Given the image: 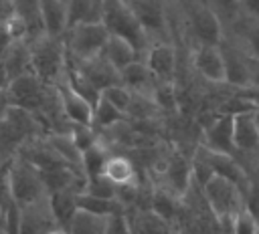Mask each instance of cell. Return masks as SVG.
<instances>
[{
	"label": "cell",
	"mask_w": 259,
	"mask_h": 234,
	"mask_svg": "<svg viewBox=\"0 0 259 234\" xmlns=\"http://www.w3.org/2000/svg\"><path fill=\"white\" fill-rule=\"evenodd\" d=\"M85 194H91V196H97V198H115L117 194V188L103 176H93V178H87L85 182Z\"/></svg>",
	"instance_id": "obj_32"
},
{
	"label": "cell",
	"mask_w": 259,
	"mask_h": 234,
	"mask_svg": "<svg viewBox=\"0 0 259 234\" xmlns=\"http://www.w3.org/2000/svg\"><path fill=\"white\" fill-rule=\"evenodd\" d=\"M4 91H6L8 105L22 107V109L32 111L36 115L55 97V85L42 83L34 73H28V75H22V77L10 81Z\"/></svg>",
	"instance_id": "obj_6"
},
{
	"label": "cell",
	"mask_w": 259,
	"mask_h": 234,
	"mask_svg": "<svg viewBox=\"0 0 259 234\" xmlns=\"http://www.w3.org/2000/svg\"><path fill=\"white\" fill-rule=\"evenodd\" d=\"M75 145L79 147V151L83 153L85 149H89L93 143L99 141V131L93 127V125H79V123H71V129H69Z\"/></svg>",
	"instance_id": "obj_31"
},
{
	"label": "cell",
	"mask_w": 259,
	"mask_h": 234,
	"mask_svg": "<svg viewBox=\"0 0 259 234\" xmlns=\"http://www.w3.org/2000/svg\"><path fill=\"white\" fill-rule=\"evenodd\" d=\"M111 153H113L111 145L107 141H103L101 135H99V141L93 143L89 149H85L81 153V169H83V173L87 178L99 176L103 171V167H105V163H107Z\"/></svg>",
	"instance_id": "obj_23"
},
{
	"label": "cell",
	"mask_w": 259,
	"mask_h": 234,
	"mask_svg": "<svg viewBox=\"0 0 259 234\" xmlns=\"http://www.w3.org/2000/svg\"><path fill=\"white\" fill-rule=\"evenodd\" d=\"M81 192L77 190H61V192H53L49 194V204L53 210V216L59 224V228H67V224L71 222V218L75 216V212L79 210L77 206V196Z\"/></svg>",
	"instance_id": "obj_22"
},
{
	"label": "cell",
	"mask_w": 259,
	"mask_h": 234,
	"mask_svg": "<svg viewBox=\"0 0 259 234\" xmlns=\"http://www.w3.org/2000/svg\"><path fill=\"white\" fill-rule=\"evenodd\" d=\"M152 77L158 83H176L178 79V50L170 40L152 42L142 54Z\"/></svg>",
	"instance_id": "obj_10"
},
{
	"label": "cell",
	"mask_w": 259,
	"mask_h": 234,
	"mask_svg": "<svg viewBox=\"0 0 259 234\" xmlns=\"http://www.w3.org/2000/svg\"><path fill=\"white\" fill-rule=\"evenodd\" d=\"M198 145H200V143H198ZM200 147H202V153H204V157H206V161H208V165H210L212 176H219V178H225V180L237 184V186L243 190V194H245V188H247L251 176H249L247 167L243 165V161H241L237 155L212 151V149H208V147H204V145H200Z\"/></svg>",
	"instance_id": "obj_15"
},
{
	"label": "cell",
	"mask_w": 259,
	"mask_h": 234,
	"mask_svg": "<svg viewBox=\"0 0 259 234\" xmlns=\"http://www.w3.org/2000/svg\"><path fill=\"white\" fill-rule=\"evenodd\" d=\"M42 30L49 36H63L69 28V2L67 0H38Z\"/></svg>",
	"instance_id": "obj_18"
},
{
	"label": "cell",
	"mask_w": 259,
	"mask_h": 234,
	"mask_svg": "<svg viewBox=\"0 0 259 234\" xmlns=\"http://www.w3.org/2000/svg\"><path fill=\"white\" fill-rule=\"evenodd\" d=\"M186 26L194 44H221L225 38V24L221 16L204 0H184Z\"/></svg>",
	"instance_id": "obj_5"
},
{
	"label": "cell",
	"mask_w": 259,
	"mask_h": 234,
	"mask_svg": "<svg viewBox=\"0 0 259 234\" xmlns=\"http://www.w3.org/2000/svg\"><path fill=\"white\" fill-rule=\"evenodd\" d=\"M223 20V24H231L241 12H239V0H204Z\"/></svg>",
	"instance_id": "obj_33"
},
{
	"label": "cell",
	"mask_w": 259,
	"mask_h": 234,
	"mask_svg": "<svg viewBox=\"0 0 259 234\" xmlns=\"http://www.w3.org/2000/svg\"><path fill=\"white\" fill-rule=\"evenodd\" d=\"M119 79H121V85H125L132 93H138V95H152V89L156 85V79L152 77L144 58H138L127 67H123L119 71Z\"/></svg>",
	"instance_id": "obj_19"
},
{
	"label": "cell",
	"mask_w": 259,
	"mask_h": 234,
	"mask_svg": "<svg viewBox=\"0 0 259 234\" xmlns=\"http://www.w3.org/2000/svg\"><path fill=\"white\" fill-rule=\"evenodd\" d=\"M245 208L259 220V171L249 178L245 188Z\"/></svg>",
	"instance_id": "obj_35"
},
{
	"label": "cell",
	"mask_w": 259,
	"mask_h": 234,
	"mask_svg": "<svg viewBox=\"0 0 259 234\" xmlns=\"http://www.w3.org/2000/svg\"><path fill=\"white\" fill-rule=\"evenodd\" d=\"M198 143L212 149V151L237 155L235 139H233V115L212 113V117L206 123H202V127H200V141Z\"/></svg>",
	"instance_id": "obj_12"
},
{
	"label": "cell",
	"mask_w": 259,
	"mask_h": 234,
	"mask_svg": "<svg viewBox=\"0 0 259 234\" xmlns=\"http://www.w3.org/2000/svg\"><path fill=\"white\" fill-rule=\"evenodd\" d=\"M239 12L247 18L259 20V0H239Z\"/></svg>",
	"instance_id": "obj_37"
},
{
	"label": "cell",
	"mask_w": 259,
	"mask_h": 234,
	"mask_svg": "<svg viewBox=\"0 0 259 234\" xmlns=\"http://www.w3.org/2000/svg\"><path fill=\"white\" fill-rule=\"evenodd\" d=\"M115 188H121V186H132L136 184L140 178H138V169H136V163L123 155V153H111L103 171H101Z\"/></svg>",
	"instance_id": "obj_20"
},
{
	"label": "cell",
	"mask_w": 259,
	"mask_h": 234,
	"mask_svg": "<svg viewBox=\"0 0 259 234\" xmlns=\"http://www.w3.org/2000/svg\"><path fill=\"white\" fill-rule=\"evenodd\" d=\"M221 50H223V58H225V83H227V87L239 91V89L253 85L255 83V73L251 67L253 61L227 36L221 42Z\"/></svg>",
	"instance_id": "obj_9"
},
{
	"label": "cell",
	"mask_w": 259,
	"mask_h": 234,
	"mask_svg": "<svg viewBox=\"0 0 259 234\" xmlns=\"http://www.w3.org/2000/svg\"><path fill=\"white\" fill-rule=\"evenodd\" d=\"M101 54H103L117 71H121V69L127 67L130 63L142 58L140 50H138L130 40H125V38H121V36H115V34H109V38H107V42H105Z\"/></svg>",
	"instance_id": "obj_21"
},
{
	"label": "cell",
	"mask_w": 259,
	"mask_h": 234,
	"mask_svg": "<svg viewBox=\"0 0 259 234\" xmlns=\"http://www.w3.org/2000/svg\"><path fill=\"white\" fill-rule=\"evenodd\" d=\"M59 228L51 204H49V196L20 208V226H18V234H49L51 230Z\"/></svg>",
	"instance_id": "obj_14"
},
{
	"label": "cell",
	"mask_w": 259,
	"mask_h": 234,
	"mask_svg": "<svg viewBox=\"0 0 259 234\" xmlns=\"http://www.w3.org/2000/svg\"><path fill=\"white\" fill-rule=\"evenodd\" d=\"M101 97L105 101H109L113 107H117L119 111H123L125 115L130 113L132 109V103H134V93L125 87V85H113V87H107L101 91Z\"/></svg>",
	"instance_id": "obj_29"
},
{
	"label": "cell",
	"mask_w": 259,
	"mask_h": 234,
	"mask_svg": "<svg viewBox=\"0 0 259 234\" xmlns=\"http://www.w3.org/2000/svg\"><path fill=\"white\" fill-rule=\"evenodd\" d=\"M69 67L75 69L99 93L103 89H107V87H113V85H119L121 83L119 71L103 54L93 56V58H87V61H69Z\"/></svg>",
	"instance_id": "obj_13"
},
{
	"label": "cell",
	"mask_w": 259,
	"mask_h": 234,
	"mask_svg": "<svg viewBox=\"0 0 259 234\" xmlns=\"http://www.w3.org/2000/svg\"><path fill=\"white\" fill-rule=\"evenodd\" d=\"M152 101L160 113L174 115L180 111V87L178 83H158L152 89Z\"/></svg>",
	"instance_id": "obj_24"
},
{
	"label": "cell",
	"mask_w": 259,
	"mask_h": 234,
	"mask_svg": "<svg viewBox=\"0 0 259 234\" xmlns=\"http://www.w3.org/2000/svg\"><path fill=\"white\" fill-rule=\"evenodd\" d=\"M30 44V61H32V73L47 85H57L65 71H67V48L63 36H49L40 34Z\"/></svg>",
	"instance_id": "obj_1"
},
{
	"label": "cell",
	"mask_w": 259,
	"mask_h": 234,
	"mask_svg": "<svg viewBox=\"0 0 259 234\" xmlns=\"http://www.w3.org/2000/svg\"><path fill=\"white\" fill-rule=\"evenodd\" d=\"M109 38L103 22H79L71 24L63 34L69 61H87L99 56Z\"/></svg>",
	"instance_id": "obj_4"
},
{
	"label": "cell",
	"mask_w": 259,
	"mask_h": 234,
	"mask_svg": "<svg viewBox=\"0 0 259 234\" xmlns=\"http://www.w3.org/2000/svg\"><path fill=\"white\" fill-rule=\"evenodd\" d=\"M8 184H10V196L20 208H24V206H28V204L47 196L40 171L18 155H14L10 159Z\"/></svg>",
	"instance_id": "obj_7"
},
{
	"label": "cell",
	"mask_w": 259,
	"mask_h": 234,
	"mask_svg": "<svg viewBox=\"0 0 259 234\" xmlns=\"http://www.w3.org/2000/svg\"><path fill=\"white\" fill-rule=\"evenodd\" d=\"M101 22L109 34L130 40L140 50V54H144L146 48L152 44L150 36L138 22L132 6L125 4L123 0H103L101 2Z\"/></svg>",
	"instance_id": "obj_2"
},
{
	"label": "cell",
	"mask_w": 259,
	"mask_h": 234,
	"mask_svg": "<svg viewBox=\"0 0 259 234\" xmlns=\"http://www.w3.org/2000/svg\"><path fill=\"white\" fill-rule=\"evenodd\" d=\"M202 196H204L208 208L212 210V214L217 216L223 234H229V224H231L233 216L245 208L243 190L225 178L212 176L202 186Z\"/></svg>",
	"instance_id": "obj_3"
},
{
	"label": "cell",
	"mask_w": 259,
	"mask_h": 234,
	"mask_svg": "<svg viewBox=\"0 0 259 234\" xmlns=\"http://www.w3.org/2000/svg\"><path fill=\"white\" fill-rule=\"evenodd\" d=\"M49 234H67V230H63V228H55V230H51Z\"/></svg>",
	"instance_id": "obj_38"
},
{
	"label": "cell",
	"mask_w": 259,
	"mask_h": 234,
	"mask_svg": "<svg viewBox=\"0 0 259 234\" xmlns=\"http://www.w3.org/2000/svg\"><path fill=\"white\" fill-rule=\"evenodd\" d=\"M138 22L146 30L152 42L170 40V18H168V0H136L130 4ZM172 42V40H170Z\"/></svg>",
	"instance_id": "obj_8"
},
{
	"label": "cell",
	"mask_w": 259,
	"mask_h": 234,
	"mask_svg": "<svg viewBox=\"0 0 259 234\" xmlns=\"http://www.w3.org/2000/svg\"><path fill=\"white\" fill-rule=\"evenodd\" d=\"M67 2H69V0H67Z\"/></svg>",
	"instance_id": "obj_43"
},
{
	"label": "cell",
	"mask_w": 259,
	"mask_h": 234,
	"mask_svg": "<svg viewBox=\"0 0 259 234\" xmlns=\"http://www.w3.org/2000/svg\"><path fill=\"white\" fill-rule=\"evenodd\" d=\"M65 230H67V234H103L105 218L85 212V210H77Z\"/></svg>",
	"instance_id": "obj_27"
},
{
	"label": "cell",
	"mask_w": 259,
	"mask_h": 234,
	"mask_svg": "<svg viewBox=\"0 0 259 234\" xmlns=\"http://www.w3.org/2000/svg\"><path fill=\"white\" fill-rule=\"evenodd\" d=\"M103 234H134V228H132L127 212H117V214L107 216Z\"/></svg>",
	"instance_id": "obj_34"
},
{
	"label": "cell",
	"mask_w": 259,
	"mask_h": 234,
	"mask_svg": "<svg viewBox=\"0 0 259 234\" xmlns=\"http://www.w3.org/2000/svg\"><path fill=\"white\" fill-rule=\"evenodd\" d=\"M0 2H8V0H0Z\"/></svg>",
	"instance_id": "obj_42"
},
{
	"label": "cell",
	"mask_w": 259,
	"mask_h": 234,
	"mask_svg": "<svg viewBox=\"0 0 259 234\" xmlns=\"http://www.w3.org/2000/svg\"><path fill=\"white\" fill-rule=\"evenodd\" d=\"M130 117L119 111L117 107H113L109 101H105L103 97H99V101L93 105V127L97 131H105V129H111L123 121H127Z\"/></svg>",
	"instance_id": "obj_25"
},
{
	"label": "cell",
	"mask_w": 259,
	"mask_h": 234,
	"mask_svg": "<svg viewBox=\"0 0 259 234\" xmlns=\"http://www.w3.org/2000/svg\"><path fill=\"white\" fill-rule=\"evenodd\" d=\"M180 234H200V232H192V230H180Z\"/></svg>",
	"instance_id": "obj_39"
},
{
	"label": "cell",
	"mask_w": 259,
	"mask_h": 234,
	"mask_svg": "<svg viewBox=\"0 0 259 234\" xmlns=\"http://www.w3.org/2000/svg\"><path fill=\"white\" fill-rule=\"evenodd\" d=\"M14 157V155H12ZM10 157V159H12ZM10 159L0 163V210L12 200L10 196V184H8V167H10Z\"/></svg>",
	"instance_id": "obj_36"
},
{
	"label": "cell",
	"mask_w": 259,
	"mask_h": 234,
	"mask_svg": "<svg viewBox=\"0 0 259 234\" xmlns=\"http://www.w3.org/2000/svg\"><path fill=\"white\" fill-rule=\"evenodd\" d=\"M77 206H79V210H85V212H91V214H97L103 218L117 214V212H125L123 206L117 202V198H97V196H91L85 192H81L77 196Z\"/></svg>",
	"instance_id": "obj_26"
},
{
	"label": "cell",
	"mask_w": 259,
	"mask_h": 234,
	"mask_svg": "<svg viewBox=\"0 0 259 234\" xmlns=\"http://www.w3.org/2000/svg\"><path fill=\"white\" fill-rule=\"evenodd\" d=\"M79 22H101V0H69V26Z\"/></svg>",
	"instance_id": "obj_28"
},
{
	"label": "cell",
	"mask_w": 259,
	"mask_h": 234,
	"mask_svg": "<svg viewBox=\"0 0 259 234\" xmlns=\"http://www.w3.org/2000/svg\"><path fill=\"white\" fill-rule=\"evenodd\" d=\"M57 89V95H59V101H61V109L65 113V117L71 121V123H79V125H93V105L81 97L67 81H65V75L63 79L55 85Z\"/></svg>",
	"instance_id": "obj_16"
},
{
	"label": "cell",
	"mask_w": 259,
	"mask_h": 234,
	"mask_svg": "<svg viewBox=\"0 0 259 234\" xmlns=\"http://www.w3.org/2000/svg\"><path fill=\"white\" fill-rule=\"evenodd\" d=\"M194 73L212 87H227L225 83V58L221 44H194L192 46Z\"/></svg>",
	"instance_id": "obj_11"
},
{
	"label": "cell",
	"mask_w": 259,
	"mask_h": 234,
	"mask_svg": "<svg viewBox=\"0 0 259 234\" xmlns=\"http://www.w3.org/2000/svg\"><path fill=\"white\" fill-rule=\"evenodd\" d=\"M255 119H257V125H259V107H255Z\"/></svg>",
	"instance_id": "obj_40"
},
{
	"label": "cell",
	"mask_w": 259,
	"mask_h": 234,
	"mask_svg": "<svg viewBox=\"0 0 259 234\" xmlns=\"http://www.w3.org/2000/svg\"><path fill=\"white\" fill-rule=\"evenodd\" d=\"M0 69L6 79V83L32 73V61H30V44L26 38H16L6 52L0 56Z\"/></svg>",
	"instance_id": "obj_17"
},
{
	"label": "cell",
	"mask_w": 259,
	"mask_h": 234,
	"mask_svg": "<svg viewBox=\"0 0 259 234\" xmlns=\"http://www.w3.org/2000/svg\"><path fill=\"white\" fill-rule=\"evenodd\" d=\"M123 2H125V4H132V2H136V0H123Z\"/></svg>",
	"instance_id": "obj_41"
},
{
	"label": "cell",
	"mask_w": 259,
	"mask_h": 234,
	"mask_svg": "<svg viewBox=\"0 0 259 234\" xmlns=\"http://www.w3.org/2000/svg\"><path fill=\"white\" fill-rule=\"evenodd\" d=\"M229 234H259V220L247 208H243L233 216L229 224Z\"/></svg>",
	"instance_id": "obj_30"
}]
</instances>
